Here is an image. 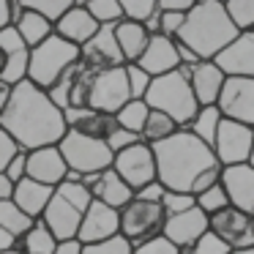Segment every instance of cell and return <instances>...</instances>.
<instances>
[{
    "label": "cell",
    "mask_w": 254,
    "mask_h": 254,
    "mask_svg": "<svg viewBox=\"0 0 254 254\" xmlns=\"http://www.w3.org/2000/svg\"><path fill=\"white\" fill-rule=\"evenodd\" d=\"M156 159V181L172 191L202 194L221 181V164L213 148L194 137L189 128H178L172 137L150 145Z\"/></svg>",
    "instance_id": "1"
},
{
    "label": "cell",
    "mask_w": 254,
    "mask_h": 254,
    "mask_svg": "<svg viewBox=\"0 0 254 254\" xmlns=\"http://www.w3.org/2000/svg\"><path fill=\"white\" fill-rule=\"evenodd\" d=\"M0 126L25 150L58 145L68 131L63 110L30 79H22L11 88L8 107L0 115Z\"/></svg>",
    "instance_id": "2"
},
{
    "label": "cell",
    "mask_w": 254,
    "mask_h": 254,
    "mask_svg": "<svg viewBox=\"0 0 254 254\" xmlns=\"http://www.w3.org/2000/svg\"><path fill=\"white\" fill-rule=\"evenodd\" d=\"M241 30L230 19L224 3L219 0H197L183 17L175 41L186 44L199 61H213L216 52L224 50Z\"/></svg>",
    "instance_id": "3"
},
{
    "label": "cell",
    "mask_w": 254,
    "mask_h": 254,
    "mask_svg": "<svg viewBox=\"0 0 254 254\" xmlns=\"http://www.w3.org/2000/svg\"><path fill=\"white\" fill-rule=\"evenodd\" d=\"M90 202H93V194L82 181H63L55 186L39 219L50 227V232L58 241H71V238H77L82 213L88 210Z\"/></svg>",
    "instance_id": "4"
},
{
    "label": "cell",
    "mask_w": 254,
    "mask_h": 254,
    "mask_svg": "<svg viewBox=\"0 0 254 254\" xmlns=\"http://www.w3.org/2000/svg\"><path fill=\"white\" fill-rule=\"evenodd\" d=\"M142 101L150 110H159L164 115H170L181 128H186L199 110L197 99H194V90L189 85L186 66L175 68L170 74H161V77H153V82H150Z\"/></svg>",
    "instance_id": "5"
},
{
    "label": "cell",
    "mask_w": 254,
    "mask_h": 254,
    "mask_svg": "<svg viewBox=\"0 0 254 254\" xmlns=\"http://www.w3.org/2000/svg\"><path fill=\"white\" fill-rule=\"evenodd\" d=\"M79 61V47L68 44L66 39L52 33L47 41L30 50V63H28V79L39 85L41 90H50L61 79L66 68H71Z\"/></svg>",
    "instance_id": "6"
},
{
    "label": "cell",
    "mask_w": 254,
    "mask_h": 254,
    "mask_svg": "<svg viewBox=\"0 0 254 254\" xmlns=\"http://www.w3.org/2000/svg\"><path fill=\"white\" fill-rule=\"evenodd\" d=\"M118 216H121V235L131 246H139V243L161 235L164 221H167V213L161 208V202L142 199V197H131L118 210Z\"/></svg>",
    "instance_id": "7"
},
{
    "label": "cell",
    "mask_w": 254,
    "mask_h": 254,
    "mask_svg": "<svg viewBox=\"0 0 254 254\" xmlns=\"http://www.w3.org/2000/svg\"><path fill=\"white\" fill-rule=\"evenodd\" d=\"M58 148H61L63 159H66L68 170H77L79 175L107 170V167H112V159H115V153L107 148V142L90 139V137H85V134H79V131H71V128L63 134V139L58 142Z\"/></svg>",
    "instance_id": "8"
},
{
    "label": "cell",
    "mask_w": 254,
    "mask_h": 254,
    "mask_svg": "<svg viewBox=\"0 0 254 254\" xmlns=\"http://www.w3.org/2000/svg\"><path fill=\"white\" fill-rule=\"evenodd\" d=\"M126 101H131V90H128V79H126V66L93 71V79H90V96H88L90 110L115 115Z\"/></svg>",
    "instance_id": "9"
},
{
    "label": "cell",
    "mask_w": 254,
    "mask_h": 254,
    "mask_svg": "<svg viewBox=\"0 0 254 254\" xmlns=\"http://www.w3.org/2000/svg\"><path fill=\"white\" fill-rule=\"evenodd\" d=\"M210 148H213V153H216L221 167L246 164L249 156H252V148H254V126L221 118L219 131H216V139Z\"/></svg>",
    "instance_id": "10"
},
{
    "label": "cell",
    "mask_w": 254,
    "mask_h": 254,
    "mask_svg": "<svg viewBox=\"0 0 254 254\" xmlns=\"http://www.w3.org/2000/svg\"><path fill=\"white\" fill-rule=\"evenodd\" d=\"M112 170L134 189L139 191L142 186L156 181V159H153V148L148 142H137V145H128L126 150L115 153L112 159Z\"/></svg>",
    "instance_id": "11"
},
{
    "label": "cell",
    "mask_w": 254,
    "mask_h": 254,
    "mask_svg": "<svg viewBox=\"0 0 254 254\" xmlns=\"http://www.w3.org/2000/svg\"><path fill=\"white\" fill-rule=\"evenodd\" d=\"M216 107L221 118L254 126V77H227Z\"/></svg>",
    "instance_id": "12"
},
{
    "label": "cell",
    "mask_w": 254,
    "mask_h": 254,
    "mask_svg": "<svg viewBox=\"0 0 254 254\" xmlns=\"http://www.w3.org/2000/svg\"><path fill=\"white\" fill-rule=\"evenodd\" d=\"M208 230L213 232L219 241H224L230 249H249L254 246V230H252V216H246L243 210L227 208L216 210L208 216Z\"/></svg>",
    "instance_id": "13"
},
{
    "label": "cell",
    "mask_w": 254,
    "mask_h": 254,
    "mask_svg": "<svg viewBox=\"0 0 254 254\" xmlns=\"http://www.w3.org/2000/svg\"><path fill=\"white\" fill-rule=\"evenodd\" d=\"M213 63L224 77H254V30H241L224 50L216 52Z\"/></svg>",
    "instance_id": "14"
},
{
    "label": "cell",
    "mask_w": 254,
    "mask_h": 254,
    "mask_svg": "<svg viewBox=\"0 0 254 254\" xmlns=\"http://www.w3.org/2000/svg\"><path fill=\"white\" fill-rule=\"evenodd\" d=\"M112 235H121L118 208H110V205L93 199L88 205V210L82 213V221H79V230H77V241L79 243H99V241H107Z\"/></svg>",
    "instance_id": "15"
},
{
    "label": "cell",
    "mask_w": 254,
    "mask_h": 254,
    "mask_svg": "<svg viewBox=\"0 0 254 254\" xmlns=\"http://www.w3.org/2000/svg\"><path fill=\"white\" fill-rule=\"evenodd\" d=\"M0 52L6 58V66L0 71V79L8 85H17L22 79H28V63H30V47L25 44V39L17 33L14 25L0 30Z\"/></svg>",
    "instance_id": "16"
},
{
    "label": "cell",
    "mask_w": 254,
    "mask_h": 254,
    "mask_svg": "<svg viewBox=\"0 0 254 254\" xmlns=\"http://www.w3.org/2000/svg\"><path fill=\"white\" fill-rule=\"evenodd\" d=\"M79 61L85 63L93 71H101V68H115V66H126L121 50H118L115 33H112V25H101L96 30V36L88 41V44L79 47Z\"/></svg>",
    "instance_id": "17"
},
{
    "label": "cell",
    "mask_w": 254,
    "mask_h": 254,
    "mask_svg": "<svg viewBox=\"0 0 254 254\" xmlns=\"http://www.w3.org/2000/svg\"><path fill=\"white\" fill-rule=\"evenodd\" d=\"M205 232H208V213L194 205V208L183 210V213L167 216L161 235L170 238L178 249H186V246H191V243H197Z\"/></svg>",
    "instance_id": "18"
},
{
    "label": "cell",
    "mask_w": 254,
    "mask_h": 254,
    "mask_svg": "<svg viewBox=\"0 0 254 254\" xmlns=\"http://www.w3.org/2000/svg\"><path fill=\"white\" fill-rule=\"evenodd\" d=\"M221 183L227 189L230 205L243 210L246 216H254V167L249 164H232L221 167Z\"/></svg>",
    "instance_id": "19"
},
{
    "label": "cell",
    "mask_w": 254,
    "mask_h": 254,
    "mask_svg": "<svg viewBox=\"0 0 254 254\" xmlns=\"http://www.w3.org/2000/svg\"><path fill=\"white\" fill-rule=\"evenodd\" d=\"M68 164L63 159L58 145H44V148H33L28 150V178L47 186H58L66 181Z\"/></svg>",
    "instance_id": "20"
},
{
    "label": "cell",
    "mask_w": 254,
    "mask_h": 254,
    "mask_svg": "<svg viewBox=\"0 0 254 254\" xmlns=\"http://www.w3.org/2000/svg\"><path fill=\"white\" fill-rule=\"evenodd\" d=\"M189 71V85L194 90V99H197L199 107L205 104H216L219 101V93L224 88V71L216 66L213 61H199L194 66H186Z\"/></svg>",
    "instance_id": "21"
},
{
    "label": "cell",
    "mask_w": 254,
    "mask_h": 254,
    "mask_svg": "<svg viewBox=\"0 0 254 254\" xmlns=\"http://www.w3.org/2000/svg\"><path fill=\"white\" fill-rule=\"evenodd\" d=\"M137 66L145 68L150 77H161V74H170L175 68H181V58H178L175 41L167 39V36H150V41L142 50V55H139Z\"/></svg>",
    "instance_id": "22"
},
{
    "label": "cell",
    "mask_w": 254,
    "mask_h": 254,
    "mask_svg": "<svg viewBox=\"0 0 254 254\" xmlns=\"http://www.w3.org/2000/svg\"><path fill=\"white\" fill-rule=\"evenodd\" d=\"M99 28H101V25L88 14V8H82L79 3H74L63 17L55 19V36L66 39L68 44H74V47L88 44V41L96 36V30H99Z\"/></svg>",
    "instance_id": "23"
},
{
    "label": "cell",
    "mask_w": 254,
    "mask_h": 254,
    "mask_svg": "<svg viewBox=\"0 0 254 254\" xmlns=\"http://www.w3.org/2000/svg\"><path fill=\"white\" fill-rule=\"evenodd\" d=\"M66 115V126L71 131H79L90 139H101L104 142L110 137V131L118 126L115 115H107V112L90 110V107H82V110H63Z\"/></svg>",
    "instance_id": "24"
},
{
    "label": "cell",
    "mask_w": 254,
    "mask_h": 254,
    "mask_svg": "<svg viewBox=\"0 0 254 254\" xmlns=\"http://www.w3.org/2000/svg\"><path fill=\"white\" fill-rule=\"evenodd\" d=\"M90 194H93V199H99V202L121 210L123 205L134 197V189L128 186L112 167H107V170H101L99 175H96L93 186H90Z\"/></svg>",
    "instance_id": "25"
},
{
    "label": "cell",
    "mask_w": 254,
    "mask_h": 254,
    "mask_svg": "<svg viewBox=\"0 0 254 254\" xmlns=\"http://www.w3.org/2000/svg\"><path fill=\"white\" fill-rule=\"evenodd\" d=\"M112 33H115L118 50H121V55L126 63H137L139 55H142V50L150 41V33L145 30V25L134 22V19H126V17L112 25Z\"/></svg>",
    "instance_id": "26"
},
{
    "label": "cell",
    "mask_w": 254,
    "mask_h": 254,
    "mask_svg": "<svg viewBox=\"0 0 254 254\" xmlns=\"http://www.w3.org/2000/svg\"><path fill=\"white\" fill-rule=\"evenodd\" d=\"M52 191H55V186H47V183H39V181H33V178L25 175L22 181L14 183L11 199L30 216V219H39V216L44 213L47 202H50Z\"/></svg>",
    "instance_id": "27"
},
{
    "label": "cell",
    "mask_w": 254,
    "mask_h": 254,
    "mask_svg": "<svg viewBox=\"0 0 254 254\" xmlns=\"http://www.w3.org/2000/svg\"><path fill=\"white\" fill-rule=\"evenodd\" d=\"M14 28H17V33L25 39V44H28L30 50L39 47L41 41H47L55 33V22H50L47 17H41V14H36V11H25V8H22V14L14 19Z\"/></svg>",
    "instance_id": "28"
},
{
    "label": "cell",
    "mask_w": 254,
    "mask_h": 254,
    "mask_svg": "<svg viewBox=\"0 0 254 254\" xmlns=\"http://www.w3.org/2000/svg\"><path fill=\"white\" fill-rule=\"evenodd\" d=\"M55 246H58V238L52 235L50 227H47L41 219H36L33 227L17 241V249L22 254H52Z\"/></svg>",
    "instance_id": "29"
},
{
    "label": "cell",
    "mask_w": 254,
    "mask_h": 254,
    "mask_svg": "<svg viewBox=\"0 0 254 254\" xmlns=\"http://www.w3.org/2000/svg\"><path fill=\"white\" fill-rule=\"evenodd\" d=\"M219 123H221V112L216 104H205L197 110V115L191 118V123H189V131L194 134V137H199L205 145H213L216 139V131H219Z\"/></svg>",
    "instance_id": "30"
},
{
    "label": "cell",
    "mask_w": 254,
    "mask_h": 254,
    "mask_svg": "<svg viewBox=\"0 0 254 254\" xmlns=\"http://www.w3.org/2000/svg\"><path fill=\"white\" fill-rule=\"evenodd\" d=\"M33 221L36 219H30L14 199H3V202H0V227H3L6 232H11L17 241L33 227Z\"/></svg>",
    "instance_id": "31"
},
{
    "label": "cell",
    "mask_w": 254,
    "mask_h": 254,
    "mask_svg": "<svg viewBox=\"0 0 254 254\" xmlns=\"http://www.w3.org/2000/svg\"><path fill=\"white\" fill-rule=\"evenodd\" d=\"M178 128H181V126H178L170 115H164V112H159V110H150L148 112V121H145L142 131H139V137H142V142L156 145V142H161V139L172 137Z\"/></svg>",
    "instance_id": "32"
},
{
    "label": "cell",
    "mask_w": 254,
    "mask_h": 254,
    "mask_svg": "<svg viewBox=\"0 0 254 254\" xmlns=\"http://www.w3.org/2000/svg\"><path fill=\"white\" fill-rule=\"evenodd\" d=\"M148 112H150V107L145 104L142 99H131V101H126V104L115 112V121H118V126H123V128H128V131L139 134V131H142V126H145V121H148Z\"/></svg>",
    "instance_id": "33"
},
{
    "label": "cell",
    "mask_w": 254,
    "mask_h": 254,
    "mask_svg": "<svg viewBox=\"0 0 254 254\" xmlns=\"http://www.w3.org/2000/svg\"><path fill=\"white\" fill-rule=\"evenodd\" d=\"M82 8H88V14L99 25H115L123 19V8L118 0H77Z\"/></svg>",
    "instance_id": "34"
},
{
    "label": "cell",
    "mask_w": 254,
    "mask_h": 254,
    "mask_svg": "<svg viewBox=\"0 0 254 254\" xmlns=\"http://www.w3.org/2000/svg\"><path fill=\"white\" fill-rule=\"evenodd\" d=\"M17 3H19V8L41 14V17H47L50 22H55L58 17H63V14L74 6V0H17Z\"/></svg>",
    "instance_id": "35"
},
{
    "label": "cell",
    "mask_w": 254,
    "mask_h": 254,
    "mask_svg": "<svg viewBox=\"0 0 254 254\" xmlns=\"http://www.w3.org/2000/svg\"><path fill=\"white\" fill-rule=\"evenodd\" d=\"M224 8L238 30H254V0H224Z\"/></svg>",
    "instance_id": "36"
},
{
    "label": "cell",
    "mask_w": 254,
    "mask_h": 254,
    "mask_svg": "<svg viewBox=\"0 0 254 254\" xmlns=\"http://www.w3.org/2000/svg\"><path fill=\"white\" fill-rule=\"evenodd\" d=\"M230 205V197H227V189H224V183H213L210 189H205L202 194H197V208L199 210H205V213H216V210H221V208H227Z\"/></svg>",
    "instance_id": "37"
},
{
    "label": "cell",
    "mask_w": 254,
    "mask_h": 254,
    "mask_svg": "<svg viewBox=\"0 0 254 254\" xmlns=\"http://www.w3.org/2000/svg\"><path fill=\"white\" fill-rule=\"evenodd\" d=\"M123 8V17L134 19V22H145L159 11V0H118Z\"/></svg>",
    "instance_id": "38"
},
{
    "label": "cell",
    "mask_w": 254,
    "mask_h": 254,
    "mask_svg": "<svg viewBox=\"0 0 254 254\" xmlns=\"http://www.w3.org/2000/svg\"><path fill=\"white\" fill-rule=\"evenodd\" d=\"M82 254H131V243L123 235H112L99 243H82Z\"/></svg>",
    "instance_id": "39"
},
{
    "label": "cell",
    "mask_w": 254,
    "mask_h": 254,
    "mask_svg": "<svg viewBox=\"0 0 254 254\" xmlns=\"http://www.w3.org/2000/svg\"><path fill=\"white\" fill-rule=\"evenodd\" d=\"M197 205V197L189 191H172V189H167L164 197H161V208H164L167 216H175V213H183V210L194 208Z\"/></svg>",
    "instance_id": "40"
},
{
    "label": "cell",
    "mask_w": 254,
    "mask_h": 254,
    "mask_svg": "<svg viewBox=\"0 0 254 254\" xmlns=\"http://www.w3.org/2000/svg\"><path fill=\"white\" fill-rule=\"evenodd\" d=\"M126 79H128L131 99H145V93H148L150 82H153V77H150L145 68H139L137 63H126Z\"/></svg>",
    "instance_id": "41"
},
{
    "label": "cell",
    "mask_w": 254,
    "mask_h": 254,
    "mask_svg": "<svg viewBox=\"0 0 254 254\" xmlns=\"http://www.w3.org/2000/svg\"><path fill=\"white\" fill-rule=\"evenodd\" d=\"M232 249L227 246L224 241H219V238L213 235V232H205L202 238H199L197 243H191V246L181 249V254H230Z\"/></svg>",
    "instance_id": "42"
},
{
    "label": "cell",
    "mask_w": 254,
    "mask_h": 254,
    "mask_svg": "<svg viewBox=\"0 0 254 254\" xmlns=\"http://www.w3.org/2000/svg\"><path fill=\"white\" fill-rule=\"evenodd\" d=\"M131 254H181V249L164 235H156L150 241L139 243V246H131Z\"/></svg>",
    "instance_id": "43"
},
{
    "label": "cell",
    "mask_w": 254,
    "mask_h": 254,
    "mask_svg": "<svg viewBox=\"0 0 254 254\" xmlns=\"http://www.w3.org/2000/svg\"><path fill=\"white\" fill-rule=\"evenodd\" d=\"M104 142H107V148H110L112 153H121V150L128 148V145L142 142V137H139V134H134V131H128V128H123V126H115Z\"/></svg>",
    "instance_id": "44"
},
{
    "label": "cell",
    "mask_w": 254,
    "mask_h": 254,
    "mask_svg": "<svg viewBox=\"0 0 254 254\" xmlns=\"http://www.w3.org/2000/svg\"><path fill=\"white\" fill-rule=\"evenodd\" d=\"M3 172H6V178H8L11 183L22 181V178L28 175V150L19 148L17 153H14V159L6 164V170H3Z\"/></svg>",
    "instance_id": "45"
},
{
    "label": "cell",
    "mask_w": 254,
    "mask_h": 254,
    "mask_svg": "<svg viewBox=\"0 0 254 254\" xmlns=\"http://www.w3.org/2000/svg\"><path fill=\"white\" fill-rule=\"evenodd\" d=\"M183 17H186V14H181V11H159L161 36H167V39H175L178 30H181V25H183Z\"/></svg>",
    "instance_id": "46"
},
{
    "label": "cell",
    "mask_w": 254,
    "mask_h": 254,
    "mask_svg": "<svg viewBox=\"0 0 254 254\" xmlns=\"http://www.w3.org/2000/svg\"><path fill=\"white\" fill-rule=\"evenodd\" d=\"M19 150V145H17V139L11 137V134L6 131V128L0 126V172L6 170V164L14 159V153Z\"/></svg>",
    "instance_id": "47"
},
{
    "label": "cell",
    "mask_w": 254,
    "mask_h": 254,
    "mask_svg": "<svg viewBox=\"0 0 254 254\" xmlns=\"http://www.w3.org/2000/svg\"><path fill=\"white\" fill-rule=\"evenodd\" d=\"M164 191H167V189L161 186L159 181H153V183H148V186H142L139 191H134V197H142V199H153V202H161Z\"/></svg>",
    "instance_id": "48"
},
{
    "label": "cell",
    "mask_w": 254,
    "mask_h": 254,
    "mask_svg": "<svg viewBox=\"0 0 254 254\" xmlns=\"http://www.w3.org/2000/svg\"><path fill=\"white\" fill-rule=\"evenodd\" d=\"M197 0H159V11H181L186 14Z\"/></svg>",
    "instance_id": "49"
},
{
    "label": "cell",
    "mask_w": 254,
    "mask_h": 254,
    "mask_svg": "<svg viewBox=\"0 0 254 254\" xmlns=\"http://www.w3.org/2000/svg\"><path fill=\"white\" fill-rule=\"evenodd\" d=\"M52 254H82V243H79L77 238H71V241H58V246Z\"/></svg>",
    "instance_id": "50"
},
{
    "label": "cell",
    "mask_w": 254,
    "mask_h": 254,
    "mask_svg": "<svg viewBox=\"0 0 254 254\" xmlns=\"http://www.w3.org/2000/svg\"><path fill=\"white\" fill-rule=\"evenodd\" d=\"M14 25V11H11V0H0V30Z\"/></svg>",
    "instance_id": "51"
},
{
    "label": "cell",
    "mask_w": 254,
    "mask_h": 254,
    "mask_svg": "<svg viewBox=\"0 0 254 254\" xmlns=\"http://www.w3.org/2000/svg\"><path fill=\"white\" fill-rule=\"evenodd\" d=\"M11 194H14V183L6 178V172H0V202L11 199Z\"/></svg>",
    "instance_id": "52"
},
{
    "label": "cell",
    "mask_w": 254,
    "mask_h": 254,
    "mask_svg": "<svg viewBox=\"0 0 254 254\" xmlns=\"http://www.w3.org/2000/svg\"><path fill=\"white\" fill-rule=\"evenodd\" d=\"M11 88H14V85H8V82H3V79H0V115H3V110L8 107V99H11Z\"/></svg>",
    "instance_id": "53"
},
{
    "label": "cell",
    "mask_w": 254,
    "mask_h": 254,
    "mask_svg": "<svg viewBox=\"0 0 254 254\" xmlns=\"http://www.w3.org/2000/svg\"><path fill=\"white\" fill-rule=\"evenodd\" d=\"M17 246V238L11 235V232H6L3 227H0V252H6V249H14Z\"/></svg>",
    "instance_id": "54"
},
{
    "label": "cell",
    "mask_w": 254,
    "mask_h": 254,
    "mask_svg": "<svg viewBox=\"0 0 254 254\" xmlns=\"http://www.w3.org/2000/svg\"><path fill=\"white\" fill-rule=\"evenodd\" d=\"M230 254H254V246H249V249H232Z\"/></svg>",
    "instance_id": "55"
},
{
    "label": "cell",
    "mask_w": 254,
    "mask_h": 254,
    "mask_svg": "<svg viewBox=\"0 0 254 254\" xmlns=\"http://www.w3.org/2000/svg\"><path fill=\"white\" fill-rule=\"evenodd\" d=\"M0 254H22V252H19V249L14 246V249H6V252H0Z\"/></svg>",
    "instance_id": "56"
},
{
    "label": "cell",
    "mask_w": 254,
    "mask_h": 254,
    "mask_svg": "<svg viewBox=\"0 0 254 254\" xmlns=\"http://www.w3.org/2000/svg\"><path fill=\"white\" fill-rule=\"evenodd\" d=\"M3 66H6V58H3V52H0V71H3Z\"/></svg>",
    "instance_id": "57"
},
{
    "label": "cell",
    "mask_w": 254,
    "mask_h": 254,
    "mask_svg": "<svg viewBox=\"0 0 254 254\" xmlns=\"http://www.w3.org/2000/svg\"><path fill=\"white\" fill-rule=\"evenodd\" d=\"M249 164L254 167V148H252V156H249Z\"/></svg>",
    "instance_id": "58"
},
{
    "label": "cell",
    "mask_w": 254,
    "mask_h": 254,
    "mask_svg": "<svg viewBox=\"0 0 254 254\" xmlns=\"http://www.w3.org/2000/svg\"><path fill=\"white\" fill-rule=\"evenodd\" d=\"M252 230H254V216H252Z\"/></svg>",
    "instance_id": "59"
},
{
    "label": "cell",
    "mask_w": 254,
    "mask_h": 254,
    "mask_svg": "<svg viewBox=\"0 0 254 254\" xmlns=\"http://www.w3.org/2000/svg\"><path fill=\"white\" fill-rule=\"evenodd\" d=\"M219 3H224V0H219Z\"/></svg>",
    "instance_id": "60"
},
{
    "label": "cell",
    "mask_w": 254,
    "mask_h": 254,
    "mask_svg": "<svg viewBox=\"0 0 254 254\" xmlns=\"http://www.w3.org/2000/svg\"><path fill=\"white\" fill-rule=\"evenodd\" d=\"M74 3H77V0H74Z\"/></svg>",
    "instance_id": "61"
}]
</instances>
